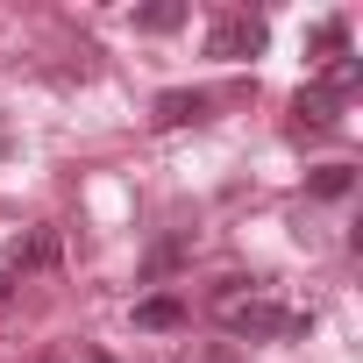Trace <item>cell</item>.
<instances>
[{"label": "cell", "mask_w": 363, "mask_h": 363, "mask_svg": "<svg viewBox=\"0 0 363 363\" xmlns=\"http://www.w3.org/2000/svg\"><path fill=\"white\" fill-rule=\"evenodd\" d=\"M214 306H221V328L228 335H250V342H299L306 328H313V313H292V306H278V299H242V278H228L221 292H214Z\"/></svg>", "instance_id": "obj_1"}, {"label": "cell", "mask_w": 363, "mask_h": 363, "mask_svg": "<svg viewBox=\"0 0 363 363\" xmlns=\"http://www.w3.org/2000/svg\"><path fill=\"white\" fill-rule=\"evenodd\" d=\"M193 363H235V349L228 342H207V349H193Z\"/></svg>", "instance_id": "obj_10"}, {"label": "cell", "mask_w": 363, "mask_h": 363, "mask_svg": "<svg viewBox=\"0 0 363 363\" xmlns=\"http://www.w3.org/2000/svg\"><path fill=\"white\" fill-rule=\"evenodd\" d=\"M50 363H57V356H50Z\"/></svg>", "instance_id": "obj_12"}, {"label": "cell", "mask_w": 363, "mask_h": 363, "mask_svg": "<svg viewBox=\"0 0 363 363\" xmlns=\"http://www.w3.org/2000/svg\"><path fill=\"white\" fill-rule=\"evenodd\" d=\"M186 0H157V8H135V29L143 36H171V29H186Z\"/></svg>", "instance_id": "obj_7"}, {"label": "cell", "mask_w": 363, "mask_h": 363, "mask_svg": "<svg viewBox=\"0 0 363 363\" xmlns=\"http://www.w3.org/2000/svg\"><path fill=\"white\" fill-rule=\"evenodd\" d=\"M264 43H271V29H264L257 15H221V22L207 29V57H221V65L264 57Z\"/></svg>", "instance_id": "obj_2"}, {"label": "cell", "mask_w": 363, "mask_h": 363, "mask_svg": "<svg viewBox=\"0 0 363 363\" xmlns=\"http://www.w3.org/2000/svg\"><path fill=\"white\" fill-rule=\"evenodd\" d=\"M135 328L143 335H178V328H186V299H171V292L135 299Z\"/></svg>", "instance_id": "obj_3"}, {"label": "cell", "mask_w": 363, "mask_h": 363, "mask_svg": "<svg viewBox=\"0 0 363 363\" xmlns=\"http://www.w3.org/2000/svg\"><path fill=\"white\" fill-rule=\"evenodd\" d=\"M306 57H320V65H342V57H349V22H342V15L313 22V36H306Z\"/></svg>", "instance_id": "obj_6"}, {"label": "cell", "mask_w": 363, "mask_h": 363, "mask_svg": "<svg viewBox=\"0 0 363 363\" xmlns=\"http://www.w3.org/2000/svg\"><path fill=\"white\" fill-rule=\"evenodd\" d=\"M50 264H57V235H50V228H36L29 242H15V250H8V264H0V271H50Z\"/></svg>", "instance_id": "obj_5"}, {"label": "cell", "mask_w": 363, "mask_h": 363, "mask_svg": "<svg viewBox=\"0 0 363 363\" xmlns=\"http://www.w3.org/2000/svg\"><path fill=\"white\" fill-rule=\"evenodd\" d=\"M15 299V271H0V306H8Z\"/></svg>", "instance_id": "obj_11"}, {"label": "cell", "mask_w": 363, "mask_h": 363, "mask_svg": "<svg viewBox=\"0 0 363 363\" xmlns=\"http://www.w3.org/2000/svg\"><path fill=\"white\" fill-rule=\"evenodd\" d=\"M306 186H313V200H342V193L356 186V171H349V164H320V171L306 178Z\"/></svg>", "instance_id": "obj_9"}, {"label": "cell", "mask_w": 363, "mask_h": 363, "mask_svg": "<svg viewBox=\"0 0 363 363\" xmlns=\"http://www.w3.org/2000/svg\"><path fill=\"white\" fill-rule=\"evenodd\" d=\"M292 114H299V121H313V128H335V114H342V100H335V93H320V86H299V100H292Z\"/></svg>", "instance_id": "obj_8"}, {"label": "cell", "mask_w": 363, "mask_h": 363, "mask_svg": "<svg viewBox=\"0 0 363 363\" xmlns=\"http://www.w3.org/2000/svg\"><path fill=\"white\" fill-rule=\"evenodd\" d=\"M200 114H207V93H186V86L157 93V107H150V121H157V128H186V121H200Z\"/></svg>", "instance_id": "obj_4"}]
</instances>
